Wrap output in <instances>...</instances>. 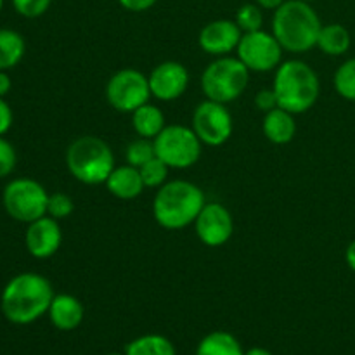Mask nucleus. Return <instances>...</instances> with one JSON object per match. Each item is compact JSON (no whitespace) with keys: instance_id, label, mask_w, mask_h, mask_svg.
Segmentation results:
<instances>
[{"instance_id":"423d86ee","label":"nucleus","mask_w":355,"mask_h":355,"mask_svg":"<svg viewBox=\"0 0 355 355\" xmlns=\"http://www.w3.org/2000/svg\"><path fill=\"white\" fill-rule=\"evenodd\" d=\"M200 83L207 99L229 104L248 89L250 69L238 58L222 55L205 68Z\"/></svg>"},{"instance_id":"ddd939ff","label":"nucleus","mask_w":355,"mask_h":355,"mask_svg":"<svg viewBox=\"0 0 355 355\" xmlns=\"http://www.w3.org/2000/svg\"><path fill=\"white\" fill-rule=\"evenodd\" d=\"M148 78L151 96L163 103H172L182 97L189 87V71L179 61L159 62Z\"/></svg>"},{"instance_id":"f8f14e48","label":"nucleus","mask_w":355,"mask_h":355,"mask_svg":"<svg viewBox=\"0 0 355 355\" xmlns=\"http://www.w3.org/2000/svg\"><path fill=\"white\" fill-rule=\"evenodd\" d=\"M194 231L205 246L218 248L234 234V218L224 205L207 203L194 222Z\"/></svg>"},{"instance_id":"f704fd0d","label":"nucleus","mask_w":355,"mask_h":355,"mask_svg":"<svg viewBox=\"0 0 355 355\" xmlns=\"http://www.w3.org/2000/svg\"><path fill=\"white\" fill-rule=\"evenodd\" d=\"M345 262H347V266H349V269L352 270V272H355V239L354 241H350L349 246H347Z\"/></svg>"},{"instance_id":"bb28decb","label":"nucleus","mask_w":355,"mask_h":355,"mask_svg":"<svg viewBox=\"0 0 355 355\" xmlns=\"http://www.w3.org/2000/svg\"><path fill=\"white\" fill-rule=\"evenodd\" d=\"M168 170V166H166L158 156H155V158L149 159L148 163H144V165L139 168V172H141V177L142 180H144L146 187H156V189H158V187H162L163 184L166 182Z\"/></svg>"},{"instance_id":"7ed1b4c3","label":"nucleus","mask_w":355,"mask_h":355,"mask_svg":"<svg viewBox=\"0 0 355 355\" xmlns=\"http://www.w3.org/2000/svg\"><path fill=\"white\" fill-rule=\"evenodd\" d=\"M321 28V17L311 2L286 0L274 10L272 35L284 51L293 54H304L318 47Z\"/></svg>"},{"instance_id":"6ab92c4d","label":"nucleus","mask_w":355,"mask_h":355,"mask_svg":"<svg viewBox=\"0 0 355 355\" xmlns=\"http://www.w3.org/2000/svg\"><path fill=\"white\" fill-rule=\"evenodd\" d=\"M132 127L139 137L155 139L166 127L165 113L151 103L142 104L132 113Z\"/></svg>"},{"instance_id":"2eb2a0df","label":"nucleus","mask_w":355,"mask_h":355,"mask_svg":"<svg viewBox=\"0 0 355 355\" xmlns=\"http://www.w3.org/2000/svg\"><path fill=\"white\" fill-rule=\"evenodd\" d=\"M241 37L243 31L239 30L236 21L215 19L201 28L200 35H198V44H200L201 51L207 54L222 58L238 49Z\"/></svg>"},{"instance_id":"cd10ccee","label":"nucleus","mask_w":355,"mask_h":355,"mask_svg":"<svg viewBox=\"0 0 355 355\" xmlns=\"http://www.w3.org/2000/svg\"><path fill=\"white\" fill-rule=\"evenodd\" d=\"M75 210V203L71 198L64 193H54L49 194V203H47V215L49 217L61 220V218H68L69 215Z\"/></svg>"},{"instance_id":"4468645a","label":"nucleus","mask_w":355,"mask_h":355,"mask_svg":"<svg viewBox=\"0 0 355 355\" xmlns=\"http://www.w3.org/2000/svg\"><path fill=\"white\" fill-rule=\"evenodd\" d=\"M62 243V231L59 220L44 215L31 224H28L26 234H24V245L28 253L33 259L45 260L51 259L58 253Z\"/></svg>"},{"instance_id":"9b49d317","label":"nucleus","mask_w":355,"mask_h":355,"mask_svg":"<svg viewBox=\"0 0 355 355\" xmlns=\"http://www.w3.org/2000/svg\"><path fill=\"white\" fill-rule=\"evenodd\" d=\"M193 130L203 144L218 148L231 139L234 130V120L225 104L205 99L193 113Z\"/></svg>"},{"instance_id":"c756f323","label":"nucleus","mask_w":355,"mask_h":355,"mask_svg":"<svg viewBox=\"0 0 355 355\" xmlns=\"http://www.w3.org/2000/svg\"><path fill=\"white\" fill-rule=\"evenodd\" d=\"M17 153L14 146L7 141L3 135H0V179L10 175L16 168Z\"/></svg>"},{"instance_id":"6e6552de","label":"nucleus","mask_w":355,"mask_h":355,"mask_svg":"<svg viewBox=\"0 0 355 355\" xmlns=\"http://www.w3.org/2000/svg\"><path fill=\"white\" fill-rule=\"evenodd\" d=\"M49 193L40 182L28 177L14 179L3 187L2 205L6 214L21 224H31L47 215Z\"/></svg>"},{"instance_id":"a878e982","label":"nucleus","mask_w":355,"mask_h":355,"mask_svg":"<svg viewBox=\"0 0 355 355\" xmlns=\"http://www.w3.org/2000/svg\"><path fill=\"white\" fill-rule=\"evenodd\" d=\"M236 24L243 33H250V31L262 30L263 24V14L262 7L257 3H243L236 12Z\"/></svg>"},{"instance_id":"9d476101","label":"nucleus","mask_w":355,"mask_h":355,"mask_svg":"<svg viewBox=\"0 0 355 355\" xmlns=\"http://www.w3.org/2000/svg\"><path fill=\"white\" fill-rule=\"evenodd\" d=\"M238 59L250 69L255 73H267L277 69L283 59L284 49L274 37L272 31H250L243 33L239 40Z\"/></svg>"},{"instance_id":"39448f33","label":"nucleus","mask_w":355,"mask_h":355,"mask_svg":"<svg viewBox=\"0 0 355 355\" xmlns=\"http://www.w3.org/2000/svg\"><path fill=\"white\" fill-rule=\"evenodd\" d=\"M66 166L78 182L97 186L106 182L116 165L106 141L96 135H82L66 149Z\"/></svg>"},{"instance_id":"393cba45","label":"nucleus","mask_w":355,"mask_h":355,"mask_svg":"<svg viewBox=\"0 0 355 355\" xmlns=\"http://www.w3.org/2000/svg\"><path fill=\"white\" fill-rule=\"evenodd\" d=\"M156 156L155 142L153 139H144L139 137L135 141H132L127 146V151H125V159H127L128 165L135 166V168H141L144 163H148L149 159H153Z\"/></svg>"},{"instance_id":"a211bd4d","label":"nucleus","mask_w":355,"mask_h":355,"mask_svg":"<svg viewBox=\"0 0 355 355\" xmlns=\"http://www.w3.org/2000/svg\"><path fill=\"white\" fill-rule=\"evenodd\" d=\"M262 130L267 141L276 146H284L291 142L297 134V121L295 114L283 107H274L272 111L266 113L262 121Z\"/></svg>"},{"instance_id":"7c9ffc66","label":"nucleus","mask_w":355,"mask_h":355,"mask_svg":"<svg viewBox=\"0 0 355 355\" xmlns=\"http://www.w3.org/2000/svg\"><path fill=\"white\" fill-rule=\"evenodd\" d=\"M255 107L262 113H269L274 107H277L276 94L272 89H262L255 94Z\"/></svg>"},{"instance_id":"aec40b11","label":"nucleus","mask_w":355,"mask_h":355,"mask_svg":"<svg viewBox=\"0 0 355 355\" xmlns=\"http://www.w3.org/2000/svg\"><path fill=\"white\" fill-rule=\"evenodd\" d=\"M350 45H352V37H350V31L343 24H322L321 33H319L318 38V47L321 49V52H324L326 55L338 58V55L349 52Z\"/></svg>"},{"instance_id":"e433bc0d","label":"nucleus","mask_w":355,"mask_h":355,"mask_svg":"<svg viewBox=\"0 0 355 355\" xmlns=\"http://www.w3.org/2000/svg\"><path fill=\"white\" fill-rule=\"evenodd\" d=\"M245 355H272L267 349H262V347H253V349L246 350Z\"/></svg>"},{"instance_id":"58836bf2","label":"nucleus","mask_w":355,"mask_h":355,"mask_svg":"<svg viewBox=\"0 0 355 355\" xmlns=\"http://www.w3.org/2000/svg\"><path fill=\"white\" fill-rule=\"evenodd\" d=\"M107 355H125V354H116V352H114V354H107Z\"/></svg>"},{"instance_id":"1a4fd4ad","label":"nucleus","mask_w":355,"mask_h":355,"mask_svg":"<svg viewBox=\"0 0 355 355\" xmlns=\"http://www.w3.org/2000/svg\"><path fill=\"white\" fill-rule=\"evenodd\" d=\"M149 78L134 68H123L114 73L106 83V99L118 113H134L151 99Z\"/></svg>"},{"instance_id":"ea45409f","label":"nucleus","mask_w":355,"mask_h":355,"mask_svg":"<svg viewBox=\"0 0 355 355\" xmlns=\"http://www.w3.org/2000/svg\"><path fill=\"white\" fill-rule=\"evenodd\" d=\"M304 2H314V0H304Z\"/></svg>"},{"instance_id":"0eeeda50","label":"nucleus","mask_w":355,"mask_h":355,"mask_svg":"<svg viewBox=\"0 0 355 355\" xmlns=\"http://www.w3.org/2000/svg\"><path fill=\"white\" fill-rule=\"evenodd\" d=\"M156 156L165 163L168 168L186 170L191 168L201 158L203 142L186 125H166L155 139Z\"/></svg>"},{"instance_id":"4c0bfd02","label":"nucleus","mask_w":355,"mask_h":355,"mask_svg":"<svg viewBox=\"0 0 355 355\" xmlns=\"http://www.w3.org/2000/svg\"><path fill=\"white\" fill-rule=\"evenodd\" d=\"M2 7H3V0H0V10H2Z\"/></svg>"},{"instance_id":"f03ea898","label":"nucleus","mask_w":355,"mask_h":355,"mask_svg":"<svg viewBox=\"0 0 355 355\" xmlns=\"http://www.w3.org/2000/svg\"><path fill=\"white\" fill-rule=\"evenodd\" d=\"M207 205L203 189L189 180H166L156 191L153 217L166 231H180L196 222Z\"/></svg>"},{"instance_id":"5701e85b","label":"nucleus","mask_w":355,"mask_h":355,"mask_svg":"<svg viewBox=\"0 0 355 355\" xmlns=\"http://www.w3.org/2000/svg\"><path fill=\"white\" fill-rule=\"evenodd\" d=\"M125 355H177V352L166 336L142 335L128 343Z\"/></svg>"},{"instance_id":"f257e3e1","label":"nucleus","mask_w":355,"mask_h":355,"mask_svg":"<svg viewBox=\"0 0 355 355\" xmlns=\"http://www.w3.org/2000/svg\"><path fill=\"white\" fill-rule=\"evenodd\" d=\"M54 298L51 281L37 272H21L9 279L0 295L3 318L17 326H26L45 315Z\"/></svg>"},{"instance_id":"72a5a7b5","label":"nucleus","mask_w":355,"mask_h":355,"mask_svg":"<svg viewBox=\"0 0 355 355\" xmlns=\"http://www.w3.org/2000/svg\"><path fill=\"white\" fill-rule=\"evenodd\" d=\"M12 89V82L7 71H0V97H6Z\"/></svg>"},{"instance_id":"20e7f679","label":"nucleus","mask_w":355,"mask_h":355,"mask_svg":"<svg viewBox=\"0 0 355 355\" xmlns=\"http://www.w3.org/2000/svg\"><path fill=\"white\" fill-rule=\"evenodd\" d=\"M272 90L277 106L293 114L307 113L321 94V82L312 66L300 59H290L277 66Z\"/></svg>"},{"instance_id":"c9c22d12","label":"nucleus","mask_w":355,"mask_h":355,"mask_svg":"<svg viewBox=\"0 0 355 355\" xmlns=\"http://www.w3.org/2000/svg\"><path fill=\"white\" fill-rule=\"evenodd\" d=\"M286 0H255L257 6H260L266 10H276L277 7H281Z\"/></svg>"},{"instance_id":"473e14b6","label":"nucleus","mask_w":355,"mask_h":355,"mask_svg":"<svg viewBox=\"0 0 355 355\" xmlns=\"http://www.w3.org/2000/svg\"><path fill=\"white\" fill-rule=\"evenodd\" d=\"M158 0H118L121 7L128 12H144L151 9Z\"/></svg>"},{"instance_id":"412c9836","label":"nucleus","mask_w":355,"mask_h":355,"mask_svg":"<svg viewBox=\"0 0 355 355\" xmlns=\"http://www.w3.org/2000/svg\"><path fill=\"white\" fill-rule=\"evenodd\" d=\"M26 52V42L23 35L16 30L0 28V71H9L16 68L24 58Z\"/></svg>"},{"instance_id":"b1692460","label":"nucleus","mask_w":355,"mask_h":355,"mask_svg":"<svg viewBox=\"0 0 355 355\" xmlns=\"http://www.w3.org/2000/svg\"><path fill=\"white\" fill-rule=\"evenodd\" d=\"M333 85L340 97L355 103V58L347 59L338 66L333 76Z\"/></svg>"},{"instance_id":"4be33fe9","label":"nucleus","mask_w":355,"mask_h":355,"mask_svg":"<svg viewBox=\"0 0 355 355\" xmlns=\"http://www.w3.org/2000/svg\"><path fill=\"white\" fill-rule=\"evenodd\" d=\"M196 355H245V350L231 333L211 331L198 343Z\"/></svg>"},{"instance_id":"2f4dec72","label":"nucleus","mask_w":355,"mask_h":355,"mask_svg":"<svg viewBox=\"0 0 355 355\" xmlns=\"http://www.w3.org/2000/svg\"><path fill=\"white\" fill-rule=\"evenodd\" d=\"M14 121V114L10 106L3 97H0V135H6L10 130Z\"/></svg>"},{"instance_id":"c85d7f7f","label":"nucleus","mask_w":355,"mask_h":355,"mask_svg":"<svg viewBox=\"0 0 355 355\" xmlns=\"http://www.w3.org/2000/svg\"><path fill=\"white\" fill-rule=\"evenodd\" d=\"M10 2L19 16L26 17V19H35L47 12L52 0H10Z\"/></svg>"},{"instance_id":"dca6fc26","label":"nucleus","mask_w":355,"mask_h":355,"mask_svg":"<svg viewBox=\"0 0 355 355\" xmlns=\"http://www.w3.org/2000/svg\"><path fill=\"white\" fill-rule=\"evenodd\" d=\"M52 326L59 331H73L78 328L85 315L82 302L68 293L54 295L47 312Z\"/></svg>"},{"instance_id":"f3484780","label":"nucleus","mask_w":355,"mask_h":355,"mask_svg":"<svg viewBox=\"0 0 355 355\" xmlns=\"http://www.w3.org/2000/svg\"><path fill=\"white\" fill-rule=\"evenodd\" d=\"M104 184H106L111 196L123 201L135 200L146 189L144 180H142L139 168L128 165V163L127 165L114 166L113 172L110 173V177H107V180Z\"/></svg>"}]
</instances>
